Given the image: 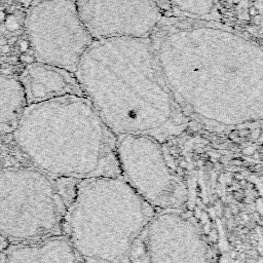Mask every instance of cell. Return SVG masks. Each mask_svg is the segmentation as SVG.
Segmentation results:
<instances>
[{
    "instance_id": "1",
    "label": "cell",
    "mask_w": 263,
    "mask_h": 263,
    "mask_svg": "<svg viewBox=\"0 0 263 263\" xmlns=\"http://www.w3.org/2000/svg\"><path fill=\"white\" fill-rule=\"evenodd\" d=\"M149 41L191 123L226 132L262 120L263 51L255 37L224 21L164 15Z\"/></svg>"
},
{
    "instance_id": "2",
    "label": "cell",
    "mask_w": 263,
    "mask_h": 263,
    "mask_svg": "<svg viewBox=\"0 0 263 263\" xmlns=\"http://www.w3.org/2000/svg\"><path fill=\"white\" fill-rule=\"evenodd\" d=\"M74 75L105 124L116 135L161 143L191 124L173 97L149 38L93 40Z\"/></svg>"
},
{
    "instance_id": "3",
    "label": "cell",
    "mask_w": 263,
    "mask_h": 263,
    "mask_svg": "<svg viewBox=\"0 0 263 263\" xmlns=\"http://www.w3.org/2000/svg\"><path fill=\"white\" fill-rule=\"evenodd\" d=\"M13 134L34 166L54 179L120 177L117 136L83 96L27 105Z\"/></svg>"
},
{
    "instance_id": "4",
    "label": "cell",
    "mask_w": 263,
    "mask_h": 263,
    "mask_svg": "<svg viewBox=\"0 0 263 263\" xmlns=\"http://www.w3.org/2000/svg\"><path fill=\"white\" fill-rule=\"evenodd\" d=\"M155 211L121 177L80 180L62 233L83 263H129L132 246Z\"/></svg>"
},
{
    "instance_id": "5",
    "label": "cell",
    "mask_w": 263,
    "mask_h": 263,
    "mask_svg": "<svg viewBox=\"0 0 263 263\" xmlns=\"http://www.w3.org/2000/svg\"><path fill=\"white\" fill-rule=\"evenodd\" d=\"M66 209L59 179L35 166L0 171V235L24 242L63 234Z\"/></svg>"
},
{
    "instance_id": "6",
    "label": "cell",
    "mask_w": 263,
    "mask_h": 263,
    "mask_svg": "<svg viewBox=\"0 0 263 263\" xmlns=\"http://www.w3.org/2000/svg\"><path fill=\"white\" fill-rule=\"evenodd\" d=\"M27 9L25 33L36 62L74 73L93 41L75 0H34Z\"/></svg>"
},
{
    "instance_id": "7",
    "label": "cell",
    "mask_w": 263,
    "mask_h": 263,
    "mask_svg": "<svg viewBox=\"0 0 263 263\" xmlns=\"http://www.w3.org/2000/svg\"><path fill=\"white\" fill-rule=\"evenodd\" d=\"M163 143L147 136H117L120 177L154 210L182 209L188 188L171 166Z\"/></svg>"
},
{
    "instance_id": "8",
    "label": "cell",
    "mask_w": 263,
    "mask_h": 263,
    "mask_svg": "<svg viewBox=\"0 0 263 263\" xmlns=\"http://www.w3.org/2000/svg\"><path fill=\"white\" fill-rule=\"evenodd\" d=\"M129 263H216L214 247L185 208L157 210L136 237Z\"/></svg>"
},
{
    "instance_id": "9",
    "label": "cell",
    "mask_w": 263,
    "mask_h": 263,
    "mask_svg": "<svg viewBox=\"0 0 263 263\" xmlns=\"http://www.w3.org/2000/svg\"><path fill=\"white\" fill-rule=\"evenodd\" d=\"M93 40L149 38L163 11L155 0H75Z\"/></svg>"
},
{
    "instance_id": "10",
    "label": "cell",
    "mask_w": 263,
    "mask_h": 263,
    "mask_svg": "<svg viewBox=\"0 0 263 263\" xmlns=\"http://www.w3.org/2000/svg\"><path fill=\"white\" fill-rule=\"evenodd\" d=\"M27 105L65 96H83L74 73L65 69L34 62L20 74Z\"/></svg>"
},
{
    "instance_id": "11",
    "label": "cell",
    "mask_w": 263,
    "mask_h": 263,
    "mask_svg": "<svg viewBox=\"0 0 263 263\" xmlns=\"http://www.w3.org/2000/svg\"><path fill=\"white\" fill-rule=\"evenodd\" d=\"M4 263H83L64 234L17 242L9 247Z\"/></svg>"
},
{
    "instance_id": "12",
    "label": "cell",
    "mask_w": 263,
    "mask_h": 263,
    "mask_svg": "<svg viewBox=\"0 0 263 263\" xmlns=\"http://www.w3.org/2000/svg\"><path fill=\"white\" fill-rule=\"evenodd\" d=\"M27 106L20 81L0 80V132L13 133Z\"/></svg>"
},
{
    "instance_id": "13",
    "label": "cell",
    "mask_w": 263,
    "mask_h": 263,
    "mask_svg": "<svg viewBox=\"0 0 263 263\" xmlns=\"http://www.w3.org/2000/svg\"><path fill=\"white\" fill-rule=\"evenodd\" d=\"M25 18L26 13L22 12L21 10H15L12 13H7L3 23L8 31H16L24 26Z\"/></svg>"
},
{
    "instance_id": "14",
    "label": "cell",
    "mask_w": 263,
    "mask_h": 263,
    "mask_svg": "<svg viewBox=\"0 0 263 263\" xmlns=\"http://www.w3.org/2000/svg\"><path fill=\"white\" fill-rule=\"evenodd\" d=\"M18 60H20V62H22V63H24L26 65H29V64H32V63L36 62L35 58L32 54L27 53V52H22L20 54V57H18Z\"/></svg>"
},
{
    "instance_id": "15",
    "label": "cell",
    "mask_w": 263,
    "mask_h": 263,
    "mask_svg": "<svg viewBox=\"0 0 263 263\" xmlns=\"http://www.w3.org/2000/svg\"><path fill=\"white\" fill-rule=\"evenodd\" d=\"M17 40H18V38H17V36H12V37H10V38H8V39H6V42H7V44L8 45H15L16 44V42H17Z\"/></svg>"
},
{
    "instance_id": "16",
    "label": "cell",
    "mask_w": 263,
    "mask_h": 263,
    "mask_svg": "<svg viewBox=\"0 0 263 263\" xmlns=\"http://www.w3.org/2000/svg\"><path fill=\"white\" fill-rule=\"evenodd\" d=\"M18 3H21V5L23 6V7H25V8H28L30 5H31V3L34 1V0H16Z\"/></svg>"
},
{
    "instance_id": "17",
    "label": "cell",
    "mask_w": 263,
    "mask_h": 263,
    "mask_svg": "<svg viewBox=\"0 0 263 263\" xmlns=\"http://www.w3.org/2000/svg\"><path fill=\"white\" fill-rule=\"evenodd\" d=\"M1 51H2L3 53H8V52L10 51V45H8L7 43L4 44V45H2V46H1Z\"/></svg>"
},
{
    "instance_id": "18",
    "label": "cell",
    "mask_w": 263,
    "mask_h": 263,
    "mask_svg": "<svg viewBox=\"0 0 263 263\" xmlns=\"http://www.w3.org/2000/svg\"><path fill=\"white\" fill-rule=\"evenodd\" d=\"M6 12L5 11H3V10H0V23H3L4 22V20H5V17H6Z\"/></svg>"
},
{
    "instance_id": "19",
    "label": "cell",
    "mask_w": 263,
    "mask_h": 263,
    "mask_svg": "<svg viewBox=\"0 0 263 263\" xmlns=\"http://www.w3.org/2000/svg\"><path fill=\"white\" fill-rule=\"evenodd\" d=\"M7 42H6V39H4V38H1L0 39V46H2V45H4V44H6Z\"/></svg>"
}]
</instances>
